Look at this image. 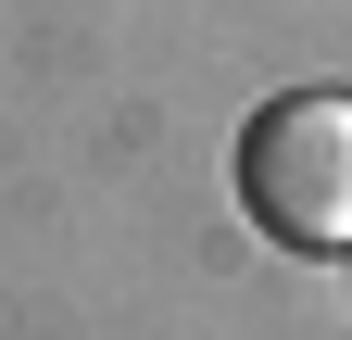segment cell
Listing matches in <instances>:
<instances>
[{
    "instance_id": "cell-1",
    "label": "cell",
    "mask_w": 352,
    "mask_h": 340,
    "mask_svg": "<svg viewBox=\"0 0 352 340\" xmlns=\"http://www.w3.org/2000/svg\"><path fill=\"white\" fill-rule=\"evenodd\" d=\"M239 202L289 252H352V89H277L239 126Z\"/></svg>"
}]
</instances>
